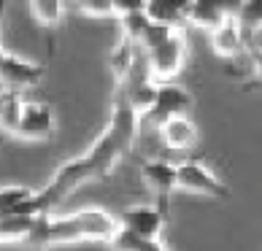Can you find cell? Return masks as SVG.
<instances>
[{
    "label": "cell",
    "mask_w": 262,
    "mask_h": 251,
    "mask_svg": "<svg viewBox=\"0 0 262 251\" xmlns=\"http://www.w3.org/2000/svg\"><path fill=\"white\" fill-rule=\"evenodd\" d=\"M0 146H3V138H0Z\"/></svg>",
    "instance_id": "obj_27"
},
{
    "label": "cell",
    "mask_w": 262,
    "mask_h": 251,
    "mask_svg": "<svg viewBox=\"0 0 262 251\" xmlns=\"http://www.w3.org/2000/svg\"><path fill=\"white\" fill-rule=\"evenodd\" d=\"M27 6L35 22L49 30H57L65 19V0H27Z\"/></svg>",
    "instance_id": "obj_17"
},
{
    "label": "cell",
    "mask_w": 262,
    "mask_h": 251,
    "mask_svg": "<svg viewBox=\"0 0 262 251\" xmlns=\"http://www.w3.org/2000/svg\"><path fill=\"white\" fill-rule=\"evenodd\" d=\"M157 132H160V141L165 143V149H170V151H189V149H195L198 141H200L198 124L192 122L189 113L170 117L168 122L160 124Z\"/></svg>",
    "instance_id": "obj_11"
},
{
    "label": "cell",
    "mask_w": 262,
    "mask_h": 251,
    "mask_svg": "<svg viewBox=\"0 0 262 251\" xmlns=\"http://www.w3.org/2000/svg\"><path fill=\"white\" fill-rule=\"evenodd\" d=\"M176 184L181 192H189V195H203V197H213V200L230 197V187L216 173H211L200 159L176 162Z\"/></svg>",
    "instance_id": "obj_4"
},
{
    "label": "cell",
    "mask_w": 262,
    "mask_h": 251,
    "mask_svg": "<svg viewBox=\"0 0 262 251\" xmlns=\"http://www.w3.org/2000/svg\"><path fill=\"white\" fill-rule=\"evenodd\" d=\"M192 111V92L184 89L176 81H157V92H154V103L149 105V111L143 113L141 127L143 124H151V127H160L162 122H168L170 117H179V113H189Z\"/></svg>",
    "instance_id": "obj_5"
},
{
    "label": "cell",
    "mask_w": 262,
    "mask_h": 251,
    "mask_svg": "<svg viewBox=\"0 0 262 251\" xmlns=\"http://www.w3.org/2000/svg\"><path fill=\"white\" fill-rule=\"evenodd\" d=\"M133 54H135V41L130 35H119V41L114 43V49L108 54V73L114 79V89L127 86L130 79V67H133Z\"/></svg>",
    "instance_id": "obj_13"
},
{
    "label": "cell",
    "mask_w": 262,
    "mask_h": 251,
    "mask_svg": "<svg viewBox=\"0 0 262 251\" xmlns=\"http://www.w3.org/2000/svg\"><path fill=\"white\" fill-rule=\"evenodd\" d=\"M173 30H176L173 25H165V22H154V19H149V22L143 25L141 35H138V46H141L143 52H149V49H154L157 43H162Z\"/></svg>",
    "instance_id": "obj_21"
},
{
    "label": "cell",
    "mask_w": 262,
    "mask_h": 251,
    "mask_svg": "<svg viewBox=\"0 0 262 251\" xmlns=\"http://www.w3.org/2000/svg\"><path fill=\"white\" fill-rule=\"evenodd\" d=\"M108 243L116 246V248H124V251H160V248H165L162 240L143 238V235H138V233H133V230L122 227V224L116 227V233L111 235Z\"/></svg>",
    "instance_id": "obj_18"
},
{
    "label": "cell",
    "mask_w": 262,
    "mask_h": 251,
    "mask_svg": "<svg viewBox=\"0 0 262 251\" xmlns=\"http://www.w3.org/2000/svg\"><path fill=\"white\" fill-rule=\"evenodd\" d=\"M143 3H146V0H111V6H114V11H116V19L124 16V14L143 11Z\"/></svg>",
    "instance_id": "obj_24"
},
{
    "label": "cell",
    "mask_w": 262,
    "mask_h": 251,
    "mask_svg": "<svg viewBox=\"0 0 262 251\" xmlns=\"http://www.w3.org/2000/svg\"><path fill=\"white\" fill-rule=\"evenodd\" d=\"M6 8H8V0H0V25H3V16H6ZM3 54H6V49L0 46V60H3Z\"/></svg>",
    "instance_id": "obj_26"
},
{
    "label": "cell",
    "mask_w": 262,
    "mask_h": 251,
    "mask_svg": "<svg viewBox=\"0 0 262 251\" xmlns=\"http://www.w3.org/2000/svg\"><path fill=\"white\" fill-rule=\"evenodd\" d=\"M54 130H57V119L52 105L41 100H30L22 105V117H19L14 135L27 143H46L54 138Z\"/></svg>",
    "instance_id": "obj_6"
},
{
    "label": "cell",
    "mask_w": 262,
    "mask_h": 251,
    "mask_svg": "<svg viewBox=\"0 0 262 251\" xmlns=\"http://www.w3.org/2000/svg\"><path fill=\"white\" fill-rule=\"evenodd\" d=\"M241 0H195L187 14V22L200 30H211L216 22H222L225 16L235 14Z\"/></svg>",
    "instance_id": "obj_12"
},
{
    "label": "cell",
    "mask_w": 262,
    "mask_h": 251,
    "mask_svg": "<svg viewBox=\"0 0 262 251\" xmlns=\"http://www.w3.org/2000/svg\"><path fill=\"white\" fill-rule=\"evenodd\" d=\"M251 67H254V76L262 81V49L251 52Z\"/></svg>",
    "instance_id": "obj_25"
},
{
    "label": "cell",
    "mask_w": 262,
    "mask_h": 251,
    "mask_svg": "<svg viewBox=\"0 0 262 251\" xmlns=\"http://www.w3.org/2000/svg\"><path fill=\"white\" fill-rule=\"evenodd\" d=\"M30 195H33V189H27V187H3L0 189V214L16 211Z\"/></svg>",
    "instance_id": "obj_23"
},
{
    "label": "cell",
    "mask_w": 262,
    "mask_h": 251,
    "mask_svg": "<svg viewBox=\"0 0 262 251\" xmlns=\"http://www.w3.org/2000/svg\"><path fill=\"white\" fill-rule=\"evenodd\" d=\"M138 132H141V122H138V113L133 111V105L127 103V98H124V86L114 89V108H111L108 127L95 138V143L84 154L62 162L49 178V184L41 192H33L16 211L38 216V214H52L60 206H65L84 184L111 176L116 162L133 151Z\"/></svg>",
    "instance_id": "obj_1"
},
{
    "label": "cell",
    "mask_w": 262,
    "mask_h": 251,
    "mask_svg": "<svg viewBox=\"0 0 262 251\" xmlns=\"http://www.w3.org/2000/svg\"><path fill=\"white\" fill-rule=\"evenodd\" d=\"M119 227V216L105 208H79L71 214H38L27 240L38 246H60V243H79V240H95L108 243Z\"/></svg>",
    "instance_id": "obj_2"
},
{
    "label": "cell",
    "mask_w": 262,
    "mask_h": 251,
    "mask_svg": "<svg viewBox=\"0 0 262 251\" xmlns=\"http://www.w3.org/2000/svg\"><path fill=\"white\" fill-rule=\"evenodd\" d=\"M195 0H146L143 3V14L154 22H165L173 27H181V22H187V14Z\"/></svg>",
    "instance_id": "obj_14"
},
{
    "label": "cell",
    "mask_w": 262,
    "mask_h": 251,
    "mask_svg": "<svg viewBox=\"0 0 262 251\" xmlns=\"http://www.w3.org/2000/svg\"><path fill=\"white\" fill-rule=\"evenodd\" d=\"M119 216V224L138 233L143 238H154V240H162L165 233V224H168V211L160 208L157 202L154 206H135V208H124Z\"/></svg>",
    "instance_id": "obj_8"
},
{
    "label": "cell",
    "mask_w": 262,
    "mask_h": 251,
    "mask_svg": "<svg viewBox=\"0 0 262 251\" xmlns=\"http://www.w3.org/2000/svg\"><path fill=\"white\" fill-rule=\"evenodd\" d=\"M206 33H208V46L213 49V54L225 57V60H235L249 43V38L244 33V27H241V22L235 19V14L225 16L222 22H216Z\"/></svg>",
    "instance_id": "obj_9"
},
{
    "label": "cell",
    "mask_w": 262,
    "mask_h": 251,
    "mask_svg": "<svg viewBox=\"0 0 262 251\" xmlns=\"http://www.w3.org/2000/svg\"><path fill=\"white\" fill-rule=\"evenodd\" d=\"M146 54L151 81H176V76L187 65V35L181 27H176L162 43H157Z\"/></svg>",
    "instance_id": "obj_3"
},
{
    "label": "cell",
    "mask_w": 262,
    "mask_h": 251,
    "mask_svg": "<svg viewBox=\"0 0 262 251\" xmlns=\"http://www.w3.org/2000/svg\"><path fill=\"white\" fill-rule=\"evenodd\" d=\"M22 92L14 89V86H3L0 89V130L14 135L16 124H19V117H22Z\"/></svg>",
    "instance_id": "obj_16"
},
{
    "label": "cell",
    "mask_w": 262,
    "mask_h": 251,
    "mask_svg": "<svg viewBox=\"0 0 262 251\" xmlns=\"http://www.w3.org/2000/svg\"><path fill=\"white\" fill-rule=\"evenodd\" d=\"M154 92H157V81H151V79H143L135 86H124V98L133 105V111L138 113V122L143 119V113H146L149 105L154 103Z\"/></svg>",
    "instance_id": "obj_19"
},
{
    "label": "cell",
    "mask_w": 262,
    "mask_h": 251,
    "mask_svg": "<svg viewBox=\"0 0 262 251\" xmlns=\"http://www.w3.org/2000/svg\"><path fill=\"white\" fill-rule=\"evenodd\" d=\"M33 214H25V211H8V214H0V243H16V240H27L33 230Z\"/></svg>",
    "instance_id": "obj_15"
},
{
    "label": "cell",
    "mask_w": 262,
    "mask_h": 251,
    "mask_svg": "<svg viewBox=\"0 0 262 251\" xmlns=\"http://www.w3.org/2000/svg\"><path fill=\"white\" fill-rule=\"evenodd\" d=\"M46 73L43 65L30 62L25 57H16V54H3L0 60V84L3 86H14V89H30V86H38Z\"/></svg>",
    "instance_id": "obj_10"
},
{
    "label": "cell",
    "mask_w": 262,
    "mask_h": 251,
    "mask_svg": "<svg viewBox=\"0 0 262 251\" xmlns=\"http://www.w3.org/2000/svg\"><path fill=\"white\" fill-rule=\"evenodd\" d=\"M73 8L90 19H116L111 0H73Z\"/></svg>",
    "instance_id": "obj_22"
},
{
    "label": "cell",
    "mask_w": 262,
    "mask_h": 251,
    "mask_svg": "<svg viewBox=\"0 0 262 251\" xmlns=\"http://www.w3.org/2000/svg\"><path fill=\"white\" fill-rule=\"evenodd\" d=\"M141 181L154 197H157V206L168 211V200L170 195L179 189L176 184V162L168 159H146L141 165Z\"/></svg>",
    "instance_id": "obj_7"
},
{
    "label": "cell",
    "mask_w": 262,
    "mask_h": 251,
    "mask_svg": "<svg viewBox=\"0 0 262 251\" xmlns=\"http://www.w3.org/2000/svg\"><path fill=\"white\" fill-rule=\"evenodd\" d=\"M235 19L241 22V27H244V33L249 38L257 27H262V0H241L235 8Z\"/></svg>",
    "instance_id": "obj_20"
}]
</instances>
